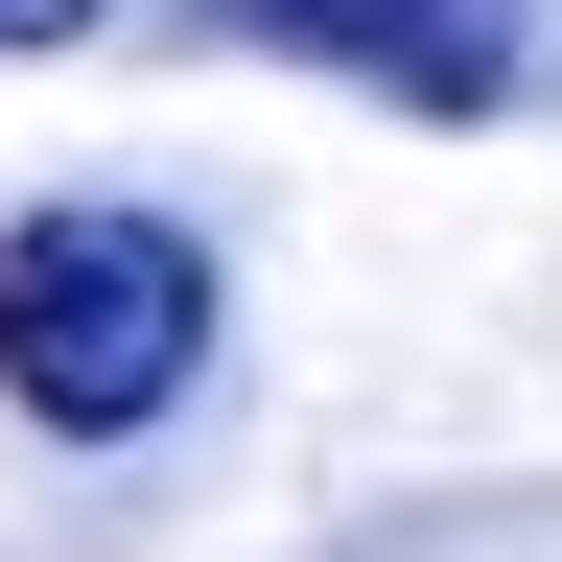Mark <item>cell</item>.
I'll return each mask as SVG.
<instances>
[{
    "mask_svg": "<svg viewBox=\"0 0 562 562\" xmlns=\"http://www.w3.org/2000/svg\"><path fill=\"white\" fill-rule=\"evenodd\" d=\"M211 47H305L398 117H516V0H188Z\"/></svg>",
    "mask_w": 562,
    "mask_h": 562,
    "instance_id": "obj_2",
    "label": "cell"
},
{
    "mask_svg": "<svg viewBox=\"0 0 562 562\" xmlns=\"http://www.w3.org/2000/svg\"><path fill=\"white\" fill-rule=\"evenodd\" d=\"M211 375V258L165 235V211H24L0 235V398L47 422V446H140Z\"/></svg>",
    "mask_w": 562,
    "mask_h": 562,
    "instance_id": "obj_1",
    "label": "cell"
},
{
    "mask_svg": "<svg viewBox=\"0 0 562 562\" xmlns=\"http://www.w3.org/2000/svg\"><path fill=\"white\" fill-rule=\"evenodd\" d=\"M117 24V0H0V47H94Z\"/></svg>",
    "mask_w": 562,
    "mask_h": 562,
    "instance_id": "obj_3",
    "label": "cell"
}]
</instances>
